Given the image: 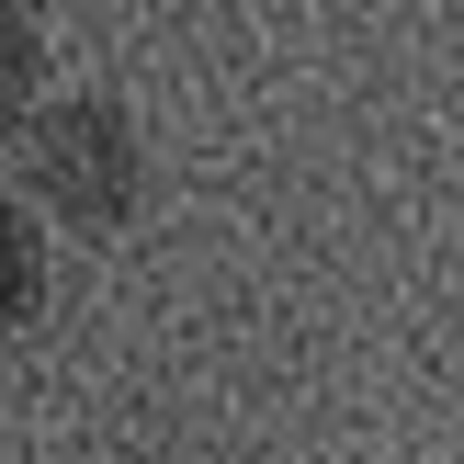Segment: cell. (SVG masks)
Instances as JSON below:
<instances>
[{"mask_svg":"<svg viewBox=\"0 0 464 464\" xmlns=\"http://www.w3.org/2000/svg\"><path fill=\"white\" fill-rule=\"evenodd\" d=\"M0 193L57 238H113L148 193V136L102 80H57L0 148Z\"/></svg>","mask_w":464,"mask_h":464,"instance_id":"1","label":"cell"},{"mask_svg":"<svg viewBox=\"0 0 464 464\" xmlns=\"http://www.w3.org/2000/svg\"><path fill=\"white\" fill-rule=\"evenodd\" d=\"M45 102V34L23 12H0V148H12V125Z\"/></svg>","mask_w":464,"mask_h":464,"instance_id":"2","label":"cell"}]
</instances>
